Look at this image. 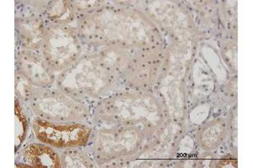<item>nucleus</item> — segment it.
<instances>
[{
  "instance_id": "f03ea898",
  "label": "nucleus",
  "mask_w": 253,
  "mask_h": 168,
  "mask_svg": "<svg viewBox=\"0 0 253 168\" xmlns=\"http://www.w3.org/2000/svg\"><path fill=\"white\" fill-rule=\"evenodd\" d=\"M24 157L32 167L43 168H59L60 158L54 150L47 145L32 144L26 146L24 151Z\"/></svg>"
},
{
  "instance_id": "f257e3e1",
  "label": "nucleus",
  "mask_w": 253,
  "mask_h": 168,
  "mask_svg": "<svg viewBox=\"0 0 253 168\" xmlns=\"http://www.w3.org/2000/svg\"><path fill=\"white\" fill-rule=\"evenodd\" d=\"M35 132L38 139L57 147H74L87 142L90 130L80 124H56L48 121H36Z\"/></svg>"
}]
</instances>
